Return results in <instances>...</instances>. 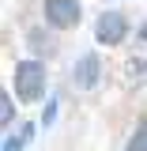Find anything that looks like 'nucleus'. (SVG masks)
<instances>
[{"label": "nucleus", "mask_w": 147, "mask_h": 151, "mask_svg": "<svg viewBox=\"0 0 147 151\" xmlns=\"http://www.w3.org/2000/svg\"><path fill=\"white\" fill-rule=\"evenodd\" d=\"M15 91H19L23 102H38V98L45 94V68H42L38 60L15 64Z\"/></svg>", "instance_id": "1"}, {"label": "nucleus", "mask_w": 147, "mask_h": 151, "mask_svg": "<svg viewBox=\"0 0 147 151\" xmlns=\"http://www.w3.org/2000/svg\"><path fill=\"white\" fill-rule=\"evenodd\" d=\"M42 15H45V23H49V27L68 30V27H75V23H79V4H75V0H45Z\"/></svg>", "instance_id": "2"}, {"label": "nucleus", "mask_w": 147, "mask_h": 151, "mask_svg": "<svg viewBox=\"0 0 147 151\" xmlns=\"http://www.w3.org/2000/svg\"><path fill=\"white\" fill-rule=\"evenodd\" d=\"M125 34H128V23H125L121 12H102V15H98V23H94V38H98L102 45H117Z\"/></svg>", "instance_id": "3"}, {"label": "nucleus", "mask_w": 147, "mask_h": 151, "mask_svg": "<svg viewBox=\"0 0 147 151\" xmlns=\"http://www.w3.org/2000/svg\"><path fill=\"white\" fill-rule=\"evenodd\" d=\"M98 76H102V64H98V57H94V53L79 57V64H75V83H79L83 91H91L94 83H98Z\"/></svg>", "instance_id": "4"}, {"label": "nucleus", "mask_w": 147, "mask_h": 151, "mask_svg": "<svg viewBox=\"0 0 147 151\" xmlns=\"http://www.w3.org/2000/svg\"><path fill=\"white\" fill-rule=\"evenodd\" d=\"M125 151H147V121L136 125V132H132V140H128V147H125Z\"/></svg>", "instance_id": "5"}, {"label": "nucleus", "mask_w": 147, "mask_h": 151, "mask_svg": "<svg viewBox=\"0 0 147 151\" xmlns=\"http://www.w3.org/2000/svg\"><path fill=\"white\" fill-rule=\"evenodd\" d=\"M11 121V98H8V91L0 94V125H8Z\"/></svg>", "instance_id": "6"}, {"label": "nucleus", "mask_w": 147, "mask_h": 151, "mask_svg": "<svg viewBox=\"0 0 147 151\" xmlns=\"http://www.w3.org/2000/svg\"><path fill=\"white\" fill-rule=\"evenodd\" d=\"M27 136H30V125H27V129H23V136H15V140H11V144H4V151H19V147H23V140H27Z\"/></svg>", "instance_id": "7"}, {"label": "nucleus", "mask_w": 147, "mask_h": 151, "mask_svg": "<svg viewBox=\"0 0 147 151\" xmlns=\"http://www.w3.org/2000/svg\"><path fill=\"white\" fill-rule=\"evenodd\" d=\"M143 38H147V27H143Z\"/></svg>", "instance_id": "8"}]
</instances>
